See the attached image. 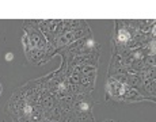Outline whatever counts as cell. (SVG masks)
<instances>
[{
    "mask_svg": "<svg viewBox=\"0 0 156 122\" xmlns=\"http://www.w3.org/2000/svg\"><path fill=\"white\" fill-rule=\"evenodd\" d=\"M22 44L25 53L33 49L48 50V42L45 40L42 31L40 30V27H35L34 25H23Z\"/></svg>",
    "mask_w": 156,
    "mask_h": 122,
    "instance_id": "6da1fadb",
    "label": "cell"
},
{
    "mask_svg": "<svg viewBox=\"0 0 156 122\" xmlns=\"http://www.w3.org/2000/svg\"><path fill=\"white\" fill-rule=\"evenodd\" d=\"M125 84L113 77H107L106 82V96L107 99H112L114 102H121V98L124 95Z\"/></svg>",
    "mask_w": 156,
    "mask_h": 122,
    "instance_id": "7a4b0ae2",
    "label": "cell"
},
{
    "mask_svg": "<svg viewBox=\"0 0 156 122\" xmlns=\"http://www.w3.org/2000/svg\"><path fill=\"white\" fill-rule=\"evenodd\" d=\"M141 100H148L147 98H144L137 90L129 87L128 84H125L124 87V95L121 98L122 103H134V102H141Z\"/></svg>",
    "mask_w": 156,
    "mask_h": 122,
    "instance_id": "3957f363",
    "label": "cell"
},
{
    "mask_svg": "<svg viewBox=\"0 0 156 122\" xmlns=\"http://www.w3.org/2000/svg\"><path fill=\"white\" fill-rule=\"evenodd\" d=\"M62 23H64V31H75V30H82V29L87 27L86 20L68 19V20H62Z\"/></svg>",
    "mask_w": 156,
    "mask_h": 122,
    "instance_id": "277c9868",
    "label": "cell"
},
{
    "mask_svg": "<svg viewBox=\"0 0 156 122\" xmlns=\"http://www.w3.org/2000/svg\"><path fill=\"white\" fill-rule=\"evenodd\" d=\"M12 58H14L12 53H7V54H5V61H12Z\"/></svg>",
    "mask_w": 156,
    "mask_h": 122,
    "instance_id": "5b68a950",
    "label": "cell"
},
{
    "mask_svg": "<svg viewBox=\"0 0 156 122\" xmlns=\"http://www.w3.org/2000/svg\"><path fill=\"white\" fill-rule=\"evenodd\" d=\"M2 91H3V87H2V84H0V94H2Z\"/></svg>",
    "mask_w": 156,
    "mask_h": 122,
    "instance_id": "8992f818",
    "label": "cell"
}]
</instances>
